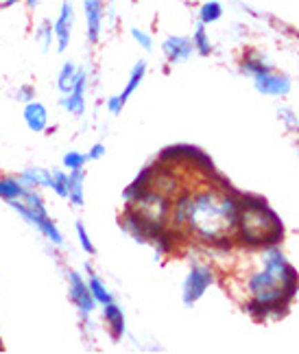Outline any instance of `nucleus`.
<instances>
[{
  "instance_id": "19",
  "label": "nucleus",
  "mask_w": 299,
  "mask_h": 354,
  "mask_svg": "<svg viewBox=\"0 0 299 354\" xmlns=\"http://www.w3.org/2000/svg\"><path fill=\"white\" fill-rule=\"evenodd\" d=\"M153 175H155V169L153 167H146V169H142L140 171V175L135 177V180L127 186V190H125V201H131V199H135L138 195H142L144 190H148L151 188V184H153Z\"/></svg>"
},
{
  "instance_id": "8",
  "label": "nucleus",
  "mask_w": 299,
  "mask_h": 354,
  "mask_svg": "<svg viewBox=\"0 0 299 354\" xmlns=\"http://www.w3.org/2000/svg\"><path fill=\"white\" fill-rule=\"evenodd\" d=\"M75 5L70 0H64L57 18L52 20V29H55V48L57 53H66L68 46H70V39H73V31H75Z\"/></svg>"
},
{
  "instance_id": "6",
  "label": "nucleus",
  "mask_w": 299,
  "mask_h": 354,
  "mask_svg": "<svg viewBox=\"0 0 299 354\" xmlns=\"http://www.w3.org/2000/svg\"><path fill=\"white\" fill-rule=\"evenodd\" d=\"M68 295H70V302L79 310V315L84 319H90L92 313L97 310V299L92 297V291L88 287V280L79 274V271L70 269L68 271Z\"/></svg>"
},
{
  "instance_id": "7",
  "label": "nucleus",
  "mask_w": 299,
  "mask_h": 354,
  "mask_svg": "<svg viewBox=\"0 0 299 354\" xmlns=\"http://www.w3.org/2000/svg\"><path fill=\"white\" fill-rule=\"evenodd\" d=\"M146 62L144 59H138L133 64V68H131V73H129V79H127V84H125V88H122V92L120 94H114V97H110L105 101V105H107V112L110 114H114V116H118L120 112H122V107L127 105V101L131 99V94L140 88V84L144 81V77H146Z\"/></svg>"
},
{
  "instance_id": "3",
  "label": "nucleus",
  "mask_w": 299,
  "mask_h": 354,
  "mask_svg": "<svg viewBox=\"0 0 299 354\" xmlns=\"http://www.w3.org/2000/svg\"><path fill=\"white\" fill-rule=\"evenodd\" d=\"M284 236L280 216L269 208L267 199L258 195H240V216L234 241L244 248H271Z\"/></svg>"
},
{
  "instance_id": "29",
  "label": "nucleus",
  "mask_w": 299,
  "mask_h": 354,
  "mask_svg": "<svg viewBox=\"0 0 299 354\" xmlns=\"http://www.w3.org/2000/svg\"><path fill=\"white\" fill-rule=\"evenodd\" d=\"M33 99H35V88H33V86L24 84V86H20V88L16 90V101H18V103H29V101H33Z\"/></svg>"
},
{
  "instance_id": "31",
  "label": "nucleus",
  "mask_w": 299,
  "mask_h": 354,
  "mask_svg": "<svg viewBox=\"0 0 299 354\" xmlns=\"http://www.w3.org/2000/svg\"><path fill=\"white\" fill-rule=\"evenodd\" d=\"M105 153H107L105 145H103V142H94V145L88 149V160H90V162H94V160H101Z\"/></svg>"
},
{
  "instance_id": "15",
  "label": "nucleus",
  "mask_w": 299,
  "mask_h": 354,
  "mask_svg": "<svg viewBox=\"0 0 299 354\" xmlns=\"http://www.w3.org/2000/svg\"><path fill=\"white\" fill-rule=\"evenodd\" d=\"M81 75V68L75 64V62H64L61 68H59V73H57V81H55V88L59 94H68L75 84H77V79Z\"/></svg>"
},
{
  "instance_id": "21",
  "label": "nucleus",
  "mask_w": 299,
  "mask_h": 354,
  "mask_svg": "<svg viewBox=\"0 0 299 354\" xmlns=\"http://www.w3.org/2000/svg\"><path fill=\"white\" fill-rule=\"evenodd\" d=\"M86 271H88V287H90V291H92V297L97 299V304L105 306V304L114 302V297H112L110 289L105 287V282H103L97 274H94L92 267H90L88 263H86Z\"/></svg>"
},
{
  "instance_id": "27",
  "label": "nucleus",
  "mask_w": 299,
  "mask_h": 354,
  "mask_svg": "<svg viewBox=\"0 0 299 354\" xmlns=\"http://www.w3.org/2000/svg\"><path fill=\"white\" fill-rule=\"evenodd\" d=\"M129 33H131V37H133V42L138 44L144 53H151V50H153L155 42H153V37L148 35L144 29H138V26H131Z\"/></svg>"
},
{
  "instance_id": "22",
  "label": "nucleus",
  "mask_w": 299,
  "mask_h": 354,
  "mask_svg": "<svg viewBox=\"0 0 299 354\" xmlns=\"http://www.w3.org/2000/svg\"><path fill=\"white\" fill-rule=\"evenodd\" d=\"M33 37L39 44V48H42V53H50V48L55 46V29H52V20H48V18L39 20V24L33 31Z\"/></svg>"
},
{
  "instance_id": "23",
  "label": "nucleus",
  "mask_w": 299,
  "mask_h": 354,
  "mask_svg": "<svg viewBox=\"0 0 299 354\" xmlns=\"http://www.w3.org/2000/svg\"><path fill=\"white\" fill-rule=\"evenodd\" d=\"M223 13H225V7L219 3V0H206L201 7H199V11H197V18H199V22L201 24H206V26H210V24H216L221 18H223Z\"/></svg>"
},
{
  "instance_id": "5",
  "label": "nucleus",
  "mask_w": 299,
  "mask_h": 354,
  "mask_svg": "<svg viewBox=\"0 0 299 354\" xmlns=\"http://www.w3.org/2000/svg\"><path fill=\"white\" fill-rule=\"evenodd\" d=\"M216 280V274L214 269L206 263H193V267H190L188 276L184 280V287H182V299L184 304L190 308L195 306L199 299L206 295V291L212 287Z\"/></svg>"
},
{
  "instance_id": "32",
  "label": "nucleus",
  "mask_w": 299,
  "mask_h": 354,
  "mask_svg": "<svg viewBox=\"0 0 299 354\" xmlns=\"http://www.w3.org/2000/svg\"><path fill=\"white\" fill-rule=\"evenodd\" d=\"M22 3L26 5V9H29V11H35L39 7V0H22Z\"/></svg>"
},
{
  "instance_id": "2",
  "label": "nucleus",
  "mask_w": 299,
  "mask_h": 354,
  "mask_svg": "<svg viewBox=\"0 0 299 354\" xmlns=\"http://www.w3.org/2000/svg\"><path fill=\"white\" fill-rule=\"evenodd\" d=\"M244 289L249 299L278 306L287 313L299 291V274L278 245H271V248H262L260 267L249 274Z\"/></svg>"
},
{
  "instance_id": "1",
  "label": "nucleus",
  "mask_w": 299,
  "mask_h": 354,
  "mask_svg": "<svg viewBox=\"0 0 299 354\" xmlns=\"http://www.w3.org/2000/svg\"><path fill=\"white\" fill-rule=\"evenodd\" d=\"M214 182L216 184L208 182L195 190L190 188L184 236L208 245H223L229 250L238 227L240 193L221 175Z\"/></svg>"
},
{
  "instance_id": "20",
  "label": "nucleus",
  "mask_w": 299,
  "mask_h": 354,
  "mask_svg": "<svg viewBox=\"0 0 299 354\" xmlns=\"http://www.w3.org/2000/svg\"><path fill=\"white\" fill-rule=\"evenodd\" d=\"M26 190V184L20 180V177H9V175H3L0 177V199L3 201H16L24 195Z\"/></svg>"
},
{
  "instance_id": "16",
  "label": "nucleus",
  "mask_w": 299,
  "mask_h": 354,
  "mask_svg": "<svg viewBox=\"0 0 299 354\" xmlns=\"http://www.w3.org/2000/svg\"><path fill=\"white\" fill-rule=\"evenodd\" d=\"M20 180L26 186L33 188H50L52 182V169H44V167H26L20 173Z\"/></svg>"
},
{
  "instance_id": "14",
  "label": "nucleus",
  "mask_w": 299,
  "mask_h": 354,
  "mask_svg": "<svg viewBox=\"0 0 299 354\" xmlns=\"http://www.w3.org/2000/svg\"><path fill=\"white\" fill-rule=\"evenodd\" d=\"M103 319H105L107 328H110V333H112V337L116 339V342H120V339L127 335L125 313H122V308L116 302H110V304L103 306Z\"/></svg>"
},
{
  "instance_id": "25",
  "label": "nucleus",
  "mask_w": 299,
  "mask_h": 354,
  "mask_svg": "<svg viewBox=\"0 0 299 354\" xmlns=\"http://www.w3.org/2000/svg\"><path fill=\"white\" fill-rule=\"evenodd\" d=\"M68 188H70V175L66 169H52V182L50 190L61 199H68Z\"/></svg>"
},
{
  "instance_id": "12",
  "label": "nucleus",
  "mask_w": 299,
  "mask_h": 354,
  "mask_svg": "<svg viewBox=\"0 0 299 354\" xmlns=\"http://www.w3.org/2000/svg\"><path fill=\"white\" fill-rule=\"evenodd\" d=\"M162 53L168 64H186L190 57L195 55V44L193 37L188 35H168L164 42H162Z\"/></svg>"
},
{
  "instance_id": "10",
  "label": "nucleus",
  "mask_w": 299,
  "mask_h": 354,
  "mask_svg": "<svg viewBox=\"0 0 299 354\" xmlns=\"http://www.w3.org/2000/svg\"><path fill=\"white\" fill-rule=\"evenodd\" d=\"M88 88H90L88 71H86V68H81V75H79V79H77L75 88H73L70 92H68V94H61V99H59L61 110H66L68 114H73V116H84V114H86Z\"/></svg>"
},
{
  "instance_id": "17",
  "label": "nucleus",
  "mask_w": 299,
  "mask_h": 354,
  "mask_svg": "<svg viewBox=\"0 0 299 354\" xmlns=\"http://www.w3.org/2000/svg\"><path fill=\"white\" fill-rule=\"evenodd\" d=\"M70 188H68V201L81 208L86 203V171H70Z\"/></svg>"
},
{
  "instance_id": "18",
  "label": "nucleus",
  "mask_w": 299,
  "mask_h": 354,
  "mask_svg": "<svg viewBox=\"0 0 299 354\" xmlns=\"http://www.w3.org/2000/svg\"><path fill=\"white\" fill-rule=\"evenodd\" d=\"M271 68L273 66L267 62V57L262 55V53H255V50H249L247 55H242V59H240V71L249 77H255L264 71H271Z\"/></svg>"
},
{
  "instance_id": "9",
  "label": "nucleus",
  "mask_w": 299,
  "mask_h": 354,
  "mask_svg": "<svg viewBox=\"0 0 299 354\" xmlns=\"http://www.w3.org/2000/svg\"><path fill=\"white\" fill-rule=\"evenodd\" d=\"M105 3L103 0H84V20H86V39L97 46L101 42L105 26Z\"/></svg>"
},
{
  "instance_id": "4",
  "label": "nucleus",
  "mask_w": 299,
  "mask_h": 354,
  "mask_svg": "<svg viewBox=\"0 0 299 354\" xmlns=\"http://www.w3.org/2000/svg\"><path fill=\"white\" fill-rule=\"evenodd\" d=\"M9 208L13 212H18V216L29 223L31 227H35L39 234H42L46 241H50L52 245L61 248L64 245V234L61 230L57 227V223L52 221V216L46 210V203L39 195V190L33 186H26L24 195L16 201H9Z\"/></svg>"
},
{
  "instance_id": "30",
  "label": "nucleus",
  "mask_w": 299,
  "mask_h": 354,
  "mask_svg": "<svg viewBox=\"0 0 299 354\" xmlns=\"http://www.w3.org/2000/svg\"><path fill=\"white\" fill-rule=\"evenodd\" d=\"M280 118H282V122H284V125H287L289 129H297V127H299V120H297L295 112L289 110V107H282V110H280Z\"/></svg>"
},
{
  "instance_id": "28",
  "label": "nucleus",
  "mask_w": 299,
  "mask_h": 354,
  "mask_svg": "<svg viewBox=\"0 0 299 354\" xmlns=\"http://www.w3.org/2000/svg\"><path fill=\"white\" fill-rule=\"evenodd\" d=\"M75 232H77V239H79L81 250H84L88 256H94V254H97V248H94V243H92V239H90V234H88V230H86V225H84V223L77 221Z\"/></svg>"
},
{
  "instance_id": "11",
  "label": "nucleus",
  "mask_w": 299,
  "mask_h": 354,
  "mask_svg": "<svg viewBox=\"0 0 299 354\" xmlns=\"http://www.w3.org/2000/svg\"><path fill=\"white\" fill-rule=\"evenodd\" d=\"M253 88L260 94H267V97H287L293 84L287 75L276 73L273 68H271V71H264L253 77Z\"/></svg>"
},
{
  "instance_id": "24",
  "label": "nucleus",
  "mask_w": 299,
  "mask_h": 354,
  "mask_svg": "<svg viewBox=\"0 0 299 354\" xmlns=\"http://www.w3.org/2000/svg\"><path fill=\"white\" fill-rule=\"evenodd\" d=\"M193 44H195V53H199L201 57H210L212 50H214V44L210 39V31L206 24H197V29L193 31Z\"/></svg>"
},
{
  "instance_id": "13",
  "label": "nucleus",
  "mask_w": 299,
  "mask_h": 354,
  "mask_svg": "<svg viewBox=\"0 0 299 354\" xmlns=\"http://www.w3.org/2000/svg\"><path fill=\"white\" fill-rule=\"evenodd\" d=\"M22 118H24V125L29 131L33 133H44L48 129V122H50V116H48V107L42 103V101H29L24 103V110H22Z\"/></svg>"
},
{
  "instance_id": "26",
  "label": "nucleus",
  "mask_w": 299,
  "mask_h": 354,
  "mask_svg": "<svg viewBox=\"0 0 299 354\" xmlns=\"http://www.w3.org/2000/svg\"><path fill=\"white\" fill-rule=\"evenodd\" d=\"M88 153L84 151H77V149H73V151H66L64 158H61V167L70 173V171H81V169H86L88 165Z\"/></svg>"
}]
</instances>
